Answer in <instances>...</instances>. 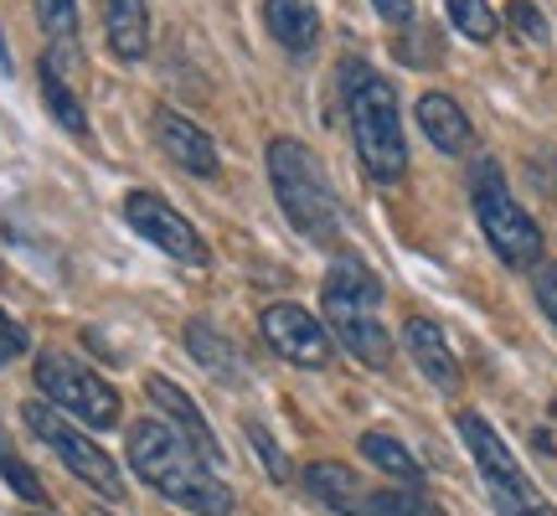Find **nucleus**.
<instances>
[{
    "label": "nucleus",
    "instance_id": "obj_2",
    "mask_svg": "<svg viewBox=\"0 0 557 516\" xmlns=\"http://www.w3.org/2000/svg\"><path fill=\"white\" fill-rule=\"evenodd\" d=\"M341 99H346V124L357 139V156L367 176L393 186L408 171V139H403V103L398 88L372 73L367 62H341Z\"/></svg>",
    "mask_w": 557,
    "mask_h": 516
},
{
    "label": "nucleus",
    "instance_id": "obj_24",
    "mask_svg": "<svg viewBox=\"0 0 557 516\" xmlns=\"http://www.w3.org/2000/svg\"><path fill=\"white\" fill-rule=\"evenodd\" d=\"M0 476L11 480V491H16L21 501H32V506H41L47 501V491H41V480L32 476V465H21L11 450H5V439H0Z\"/></svg>",
    "mask_w": 557,
    "mask_h": 516
},
{
    "label": "nucleus",
    "instance_id": "obj_4",
    "mask_svg": "<svg viewBox=\"0 0 557 516\" xmlns=\"http://www.w3.org/2000/svg\"><path fill=\"white\" fill-rule=\"evenodd\" d=\"M269 181H274V197L284 207V218L295 222L299 238L310 243H336L341 233V212H336V197H331V181L325 171L315 165V156L289 135H274L269 139Z\"/></svg>",
    "mask_w": 557,
    "mask_h": 516
},
{
    "label": "nucleus",
    "instance_id": "obj_31",
    "mask_svg": "<svg viewBox=\"0 0 557 516\" xmlns=\"http://www.w3.org/2000/svg\"><path fill=\"white\" fill-rule=\"evenodd\" d=\"M0 284H5V269H0Z\"/></svg>",
    "mask_w": 557,
    "mask_h": 516
},
{
    "label": "nucleus",
    "instance_id": "obj_18",
    "mask_svg": "<svg viewBox=\"0 0 557 516\" xmlns=\"http://www.w3.org/2000/svg\"><path fill=\"white\" fill-rule=\"evenodd\" d=\"M186 352L212 372V378L222 382H248V367H243V352L233 346V341L222 336L218 325H207V320H191L186 325Z\"/></svg>",
    "mask_w": 557,
    "mask_h": 516
},
{
    "label": "nucleus",
    "instance_id": "obj_10",
    "mask_svg": "<svg viewBox=\"0 0 557 516\" xmlns=\"http://www.w3.org/2000/svg\"><path fill=\"white\" fill-rule=\"evenodd\" d=\"M124 218H129V228H135L139 238H150L160 254H171L176 263H197L201 269V263L212 258L197 228L181 218L165 197H156V192H129V197H124Z\"/></svg>",
    "mask_w": 557,
    "mask_h": 516
},
{
    "label": "nucleus",
    "instance_id": "obj_26",
    "mask_svg": "<svg viewBox=\"0 0 557 516\" xmlns=\"http://www.w3.org/2000/svg\"><path fill=\"white\" fill-rule=\"evenodd\" d=\"M506 26L527 41H547V16H542L532 0H511V5H506Z\"/></svg>",
    "mask_w": 557,
    "mask_h": 516
},
{
    "label": "nucleus",
    "instance_id": "obj_8",
    "mask_svg": "<svg viewBox=\"0 0 557 516\" xmlns=\"http://www.w3.org/2000/svg\"><path fill=\"white\" fill-rule=\"evenodd\" d=\"M21 418H26V429L52 450V455L73 470V476L83 480V486H94L99 496L109 501H124V480H120V465L109 459V450H99L94 439L83 434V429H73L67 423V414H58L52 403H26L21 408Z\"/></svg>",
    "mask_w": 557,
    "mask_h": 516
},
{
    "label": "nucleus",
    "instance_id": "obj_9",
    "mask_svg": "<svg viewBox=\"0 0 557 516\" xmlns=\"http://www.w3.org/2000/svg\"><path fill=\"white\" fill-rule=\"evenodd\" d=\"M259 331L263 341L274 346L278 361H289L299 372H325L331 367V352H336V341L325 331V320H315L305 305H269L259 316Z\"/></svg>",
    "mask_w": 557,
    "mask_h": 516
},
{
    "label": "nucleus",
    "instance_id": "obj_30",
    "mask_svg": "<svg viewBox=\"0 0 557 516\" xmlns=\"http://www.w3.org/2000/svg\"><path fill=\"white\" fill-rule=\"evenodd\" d=\"M0 73H11V52H5V37H0Z\"/></svg>",
    "mask_w": 557,
    "mask_h": 516
},
{
    "label": "nucleus",
    "instance_id": "obj_13",
    "mask_svg": "<svg viewBox=\"0 0 557 516\" xmlns=\"http://www.w3.org/2000/svg\"><path fill=\"white\" fill-rule=\"evenodd\" d=\"M413 114H418V130L429 135V145L438 156H470L475 150V124H470V114L449 94H423Z\"/></svg>",
    "mask_w": 557,
    "mask_h": 516
},
{
    "label": "nucleus",
    "instance_id": "obj_29",
    "mask_svg": "<svg viewBox=\"0 0 557 516\" xmlns=\"http://www.w3.org/2000/svg\"><path fill=\"white\" fill-rule=\"evenodd\" d=\"M372 5H377V16L387 26H408L413 21V0H372Z\"/></svg>",
    "mask_w": 557,
    "mask_h": 516
},
{
    "label": "nucleus",
    "instance_id": "obj_1",
    "mask_svg": "<svg viewBox=\"0 0 557 516\" xmlns=\"http://www.w3.org/2000/svg\"><path fill=\"white\" fill-rule=\"evenodd\" d=\"M129 465L145 486H156L165 501H176L197 516H227L233 512V486L212 476V465L156 418H139L129 429Z\"/></svg>",
    "mask_w": 557,
    "mask_h": 516
},
{
    "label": "nucleus",
    "instance_id": "obj_15",
    "mask_svg": "<svg viewBox=\"0 0 557 516\" xmlns=\"http://www.w3.org/2000/svg\"><path fill=\"white\" fill-rule=\"evenodd\" d=\"M103 37L120 62H139L150 52V0H99Z\"/></svg>",
    "mask_w": 557,
    "mask_h": 516
},
{
    "label": "nucleus",
    "instance_id": "obj_17",
    "mask_svg": "<svg viewBox=\"0 0 557 516\" xmlns=\"http://www.w3.org/2000/svg\"><path fill=\"white\" fill-rule=\"evenodd\" d=\"M263 26H269L278 47L295 52V58L315 52V41H320L315 0H263Z\"/></svg>",
    "mask_w": 557,
    "mask_h": 516
},
{
    "label": "nucleus",
    "instance_id": "obj_14",
    "mask_svg": "<svg viewBox=\"0 0 557 516\" xmlns=\"http://www.w3.org/2000/svg\"><path fill=\"white\" fill-rule=\"evenodd\" d=\"M305 491L315 501H325L336 516H372V491L357 480L351 465H341V459H315V465H305Z\"/></svg>",
    "mask_w": 557,
    "mask_h": 516
},
{
    "label": "nucleus",
    "instance_id": "obj_5",
    "mask_svg": "<svg viewBox=\"0 0 557 516\" xmlns=\"http://www.w3.org/2000/svg\"><path fill=\"white\" fill-rule=\"evenodd\" d=\"M470 201H475V222L485 243L496 248V258L506 269H537L542 263V228L532 222V212L511 197L506 171L496 156H480L470 171Z\"/></svg>",
    "mask_w": 557,
    "mask_h": 516
},
{
    "label": "nucleus",
    "instance_id": "obj_21",
    "mask_svg": "<svg viewBox=\"0 0 557 516\" xmlns=\"http://www.w3.org/2000/svg\"><path fill=\"white\" fill-rule=\"evenodd\" d=\"M444 5H449L455 32H465L470 41H491V37H496V11H491V0H444Z\"/></svg>",
    "mask_w": 557,
    "mask_h": 516
},
{
    "label": "nucleus",
    "instance_id": "obj_3",
    "mask_svg": "<svg viewBox=\"0 0 557 516\" xmlns=\"http://www.w3.org/2000/svg\"><path fill=\"white\" fill-rule=\"evenodd\" d=\"M377 305H382V284L367 263L336 258L325 269V331L357 361H367L372 372H387L393 367V331L377 320Z\"/></svg>",
    "mask_w": 557,
    "mask_h": 516
},
{
    "label": "nucleus",
    "instance_id": "obj_11",
    "mask_svg": "<svg viewBox=\"0 0 557 516\" xmlns=\"http://www.w3.org/2000/svg\"><path fill=\"white\" fill-rule=\"evenodd\" d=\"M145 397H150L160 414L171 418V429H176V434L186 439V444H191V450H197L207 465H222V444H218V434H212V423L201 418V408L186 393H181L176 382L156 372V378H145Z\"/></svg>",
    "mask_w": 557,
    "mask_h": 516
},
{
    "label": "nucleus",
    "instance_id": "obj_16",
    "mask_svg": "<svg viewBox=\"0 0 557 516\" xmlns=\"http://www.w3.org/2000/svg\"><path fill=\"white\" fill-rule=\"evenodd\" d=\"M403 341H408V357L418 361V372L434 382V388L455 393L459 388V361H455V352H449V341H444V331H438L434 320L413 316L408 325H403Z\"/></svg>",
    "mask_w": 557,
    "mask_h": 516
},
{
    "label": "nucleus",
    "instance_id": "obj_23",
    "mask_svg": "<svg viewBox=\"0 0 557 516\" xmlns=\"http://www.w3.org/2000/svg\"><path fill=\"white\" fill-rule=\"evenodd\" d=\"M372 516H444L438 506L423 501V491H408V486H387V491H372Z\"/></svg>",
    "mask_w": 557,
    "mask_h": 516
},
{
    "label": "nucleus",
    "instance_id": "obj_6",
    "mask_svg": "<svg viewBox=\"0 0 557 516\" xmlns=\"http://www.w3.org/2000/svg\"><path fill=\"white\" fill-rule=\"evenodd\" d=\"M459 439H465V450L475 459V470L500 516H557V506L532 486V476L521 470V459L511 455V444L480 414H459Z\"/></svg>",
    "mask_w": 557,
    "mask_h": 516
},
{
    "label": "nucleus",
    "instance_id": "obj_27",
    "mask_svg": "<svg viewBox=\"0 0 557 516\" xmlns=\"http://www.w3.org/2000/svg\"><path fill=\"white\" fill-rule=\"evenodd\" d=\"M26 346H32V336H26V331H21L16 320H11L5 310H0V367H5V361H16L21 352H26Z\"/></svg>",
    "mask_w": 557,
    "mask_h": 516
},
{
    "label": "nucleus",
    "instance_id": "obj_22",
    "mask_svg": "<svg viewBox=\"0 0 557 516\" xmlns=\"http://www.w3.org/2000/svg\"><path fill=\"white\" fill-rule=\"evenodd\" d=\"M37 21L58 47L78 41V0H37Z\"/></svg>",
    "mask_w": 557,
    "mask_h": 516
},
{
    "label": "nucleus",
    "instance_id": "obj_25",
    "mask_svg": "<svg viewBox=\"0 0 557 516\" xmlns=\"http://www.w3.org/2000/svg\"><path fill=\"white\" fill-rule=\"evenodd\" d=\"M248 444H253V455H259V465L269 470V476L289 480V459H284V450L274 444V434H269L263 423H248Z\"/></svg>",
    "mask_w": 557,
    "mask_h": 516
},
{
    "label": "nucleus",
    "instance_id": "obj_19",
    "mask_svg": "<svg viewBox=\"0 0 557 516\" xmlns=\"http://www.w3.org/2000/svg\"><path fill=\"white\" fill-rule=\"evenodd\" d=\"M357 444H361V455L372 459L387 480H398V486H408V491H418V486H423V465L413 459V450H408L403 439L382 434V429H367Z\"/></svg>",
    "mask_w": 557,
    "mask_h": 516
},
{
    "label": "nucleus",
    "instance_id": "obj_28",
    "mask_svg": "<svg viewBox=\"0 0 557 516\" xmlns=\"http://www.w3.org/2000/svg\"><path fill=\"white\" fill-rule=\"evenodd\" d=\"M532 290H537V305L542 316L557 325V263H547V269H537V279H532Z\"/></svg>",
    "mask_w": 557,
    "mask_h": 516
},
{
    "label": "nucleus",
    "instance_id": "obj_12",
    "mask_svg": "<svg viewBox=\"0 0 557 516\" xmlns=\"http://www.w3.org/2000/svg\"><path fill=\"white\" fill-rule=\"evenodd\" d=\"M156 145L176 160L181 171H191V176H218L222 160H218L212 135H207L201 124H191L186 114H176V109H156Z\"/></svg>",
    "mask_w": 557,
    "mask_h": 516
},
{
    "label": "nucleus",
    "instance_id": "obj_20",
    "mask_svg": "<svg viewBox=\"0 0 557 516\" xmlns=\"http://www.w3.org/2000/svg\"><path fill=\"white\" fill-rule=\"evenodd\" d=\"M41 99H47V109H52V120L67 130V135H88V114H83V103H78V94L62 83V73H58V62L52 58H41Z\"/></svg>",
    "mask_w": 557,
    "mask_h": 516
},
{
    "label": "nucleus",
    "instance_id": "obj_7",
    "mask_svg": "<svg viewBox=\"0 0 557 516\" xmlns=\"http://www.w3.org/2000/svg\"><path fill=\"white\" fill-rule=\"evenodd\" d=\"M37 388H41V397H47L58 414L78 418V423H88V429H114V423H120V393H114L94 367H83L78 357L41 352Z\"/></svg>",
    "mask_w": 557,
    "mask_h": 516
}]
</instances>
